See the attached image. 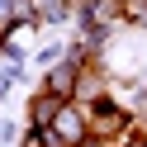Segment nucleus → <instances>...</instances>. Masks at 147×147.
I'll use <instances>...</instances> for the list:
<instances>
[{"label": "nucleus", "mask_w": 147, "mask_h": 147, "mask_svg": "<svg viewBox=\"0 0 147 147\" xmlns=\"http://www.w3.org/2000/svg\"><path fill=\"white\" fill-rule=\"evenodd\" d=\"M86 71L90 67H81V62H71V57H62L57 67H48V76H43V86L38 90H48V95H57V100H81V86H86Z\"/></svg>", "instance_id": "2"}, {"label": "nucleus", "mask_w": 147, "mask_h": 147, "mask_svg": "<svg viewBox=\"0 0 147 147\" xmlns=\"http://www.w3.org/2000/svg\"><path fill=\"white\" fill-rule=\"evenodd\" d=\"M133 119H138V128L147 133V81H138V100H133Z\"/></svg>", "instance_id": "7"}, {"label": "nucleus", "mask_w": 147, "mask_h": 147, "mask_svg": "<svg viewBox=\"0 0 147 147\" xmlns=\"http://www.w3.org/2000/svg\"><path fill=\"white\" fill-rule=\"evenodd\" d=\"M128 24H138L147 33V0H128Z\"/></svg>", "instance_id": "8"}, {"label": "nucleus", "mask_w": 147, "mask_h": 147, "mask_svg": "<svg viewBox=\"0 0 147 147\" xmlns=\"http://www.w3.org/2000/svg\"><path fill=\"white\" fill-rule=\"evenodd\" d=\"M67 109V100L48 95V90H38V95L29 100V128H52V119Z\"/></svg>", "instance_id": "3"}, {"label": "nucleus", "mask_w": 147, "mask_h": 147, "mask_svg": "<svg viewBox=\"0 0 147 147\" xmlns=\"http://www.w3.org/2000/svg\"><path fill=\"white\" fill-rule=\"evenodd\" d=\"M62 57H67V43H48V48H38V57H33V62H38V67H57Z\"/></svg>", "instance_id": "5"}, {"label": "nucleus", "mask_w": 147, "mask_h": 147, "mask_svg": "<svg viewBox=\"0 0 147 147\" xmlns=\"http://www.w3.org/2000/svg\"><path fill=\"white\" fill-rule=\"evenodd\" d=\"M33 5H38V19L43 24H67L81 0H33Z\"/></svg>", "instance_id": "4"}, {"label": "nucleus", "mask_w": 147, "mask_h": 147, "mask_svg": "<svg viewBox=\"0 0 147 147\" xmlns=\"http://www.w3.org/2000/svg\"><path fill=\"white\" fill-rule=\"evenodd\" d=\"M86 109H90V138L95 142H119L123 133H133L138 128V119H133V109H123L114 95H95V100H86Z\"/></svg>", "instance_id": "1"}, {"label": "nucleus", "mask_w": 147, "mask_h": 147, "mask_svg": "<svg viewBox=\"0 0 147 147\" xmlns=\"http://www.w3.org/2000/svg\"><path fill=\"white\" fill-rule=\"evenodd\" d=\"M109 147H147V133H142V128H133V133H123L119 142H109Z\"/></svg>", "instance_id": "10"}, {"label": "nucleus", "mask_w": 147, "mask_h": 147, "mask_svg": "<svg viewBox=\"0 0 147 147\" xmlns=\"http://www.w3.org/2000/svg\"><path fill=\"white\" fill-rule=\"evenodd\" d=\"M24 81V62H5V76H0V86L10 90V86H19Z\"/></svg>", "instance_id": "9"}, {"label": "nucleus", "mask_w": 147, "mask_h": 147, "mask_svg": "<svg viewBox=\"0 0 147 147\" xmlns=\"http://www.w3.org/2000/svg\"><path fill=\"white\" fill-rule=\"evenodd\" d=\"M19 147H57V142H52V133H48V128H29V133L19 138Z\"/></svg>", "instance_id": "6"}]
</instances>
